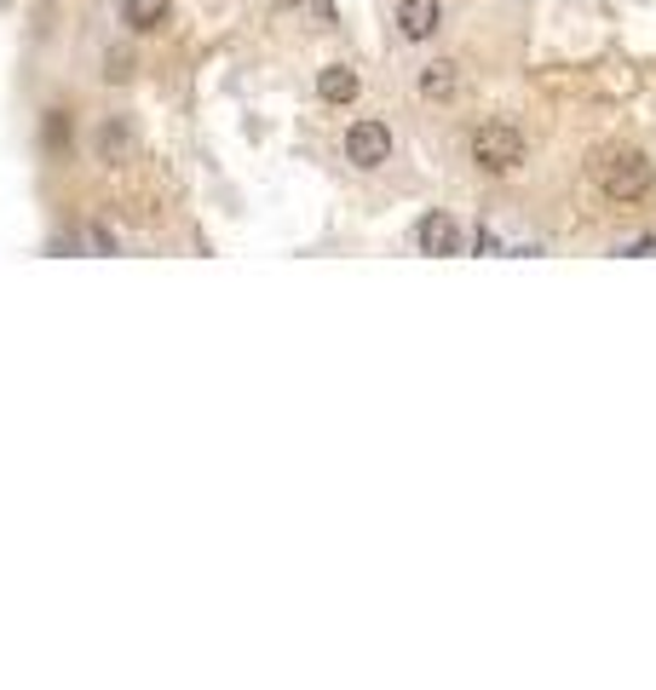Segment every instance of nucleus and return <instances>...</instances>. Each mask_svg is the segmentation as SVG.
<instances>
[{
	"mask_svg": "<svg viewBox=\"0 0 656 690\" xmlns=\"http://www.w3.org/2000/svg\"><path fill=\"white\" fill-rule=\"evenodd\" d=\"M414 248L421 254H432V259H443V254H461V225H456V214H443V207H432V214L414 225Z\"/></svg>",
	"mask_w": 656,
	"mask_h": 690,
	"instance_id": "20e7f679",
	"label": "nucleus"
},
{
	"mask_svg": "<svg viewBox=\"0 0 656 690\" xmlns=\"http://www.w3.org/2000/svg\"><path fill=\"white\" fill-rule=\"evenodd\" d=\"M358 92H363V76H358L352 63H329L323 76H317V98H323V103H334V110L358 103Z\"/></svg>",
	"mask_w": 656,
	"mask_h": 690,
	"instance_id": "423d86ee",
	"label": "nucleus"
},
{
	"mask_svg": "<svg viewBox=\"0 0 656 690\" xmlns=\"http://www.w3.org/2000/svg\"><path fill=\"white\" fill-rule=\"evenodd\" d=\"M461 92V63L456 58H432L427 69H421V98L427 103H449Z\"/></svg>",
	"mask_w": 656,
	"mask_h": 690,
	"instance_id": "0eeeda50",
	"label": "nucleus"
},
{
	"mask_svg": "<svg viewBox=\"0 0 656 690\" xmlns=\"http://www.w3.org/2000/svg\"><path fill=\"white\" fill-rule=\"evenodd\" d=\"M127 76H133V58H127V52L104 58V81H127Z\"/></svg>",
	"mask_w": 656,
	"mask_h": 690,
	"instance_id": "9d476101",
	"label": "nucleus"
},
{
	"mask_svg": "<svg viewBox=\"0 0 656 690\" xmlns=\"http://www.w3.org/2000/svg\"><path fill=\"white\" fill-rule=\"evenodd\" d=\"M345 161H352L358 172H380L392 161V127L380 121V116H363L345 127Z\"/></svg>",
	"mask_w": 656,
	"mask_h": 690,
	"instance_id": "7ed1b4c3",
	"label": "nucleus"
},
{
	"mask_svg": "<svg viewBox=\"0 0 656 690\" xmlns=\"http://www.w3.org/2000/svg\"><path fill=\"white\" fill-rule=\"evenodd\" d=\"M63 132H69V121H63V110H52V116H47V145H52V150L63 145Z\"/></svg>",
	"mask_w": 656,
	"mask_h": 690,
	"instance_id": "f8f14e48",
	"label": "nucleus"
},
{
	"mask_svg": "<svg viewBox=\"0 0 656 690\" xmlns=\"http://www.w3.org/2000/svg\"><path fill=\"white\" fill-rule=\"evenodd\" d=\"M478 254H501V241H496V230H490V225L478 230Z\"/></svg>",
	"mask_w": 656,
	"mask_h": 690,
	"instance_id": "ddd939ff",
	"label": "nucleus"
},
{
	"mask_svg": "<svg viewBox=\"0 0 656 690\" xmlns=\"http://www.w3.org/2000/svg\"><path fill=\"white\" fill-rule=\"evenodd\" d=\"M656 254V236H634V241H621V259H650Z\"/></svg>",
	"mask_w": 656,
	"mask_h": 690,
	"instance_id": "9b49d317",
	"label": "nucleus"
},
{
	"mask_svg": "<svg viewBox=\"0 0 656 690\" xmlns=\"http://www.w3.org/2000/svg\"><path fill=\"white\" fill-rule=\"evenodd\" d=\"M467 150H472V167H478V172L507 179V172H518V167L530 161V138L518 132L512 121H478L472 138H467Z\"/></svg>",
	"mask_w": 656,
	"mask_h": 690,
	"instance_id": "f257e3e1",
	"label": "nucleus"
},
{
	"mask_svg": "<svg viewBox=\"0 0 656 690\" xmlns=\"http://www.w3.org/2000/svg\"><path fill=\"white\" fill-rule=\"evenodd\" d=\"M121 18H127L133 34H156L173 18V0H121Z\"/></svg>",
	"mask_w": 656,
	"mask_h": 690,
	"instance_id": "6e6552de",
	"label": "nucleus"
},
{
	"mask_svg": "<svg viewBox=\"0 0 656 690\" xmlns=\"http://www.w3.org/2000/svg\"><path fill=\"white\" fill-rule=\"evenodd\" d=\"M650 185H656V172H650V156L645 150H616L605 161V172H599V190L610 201H645Z\"/></svg>",
	"mask_w": 656,
	"mask_h": 690,
	"instance_id": "f03ea898",
	"label": "nucleus"
},
{
	"mask_svg": "<svg viewBox=\"0 0 656 690\" xmlns=\"http://www.w3.org/2000/svg\"><path fill=\"white\" fill-rule=\"evenodd\" d=\"M127 156H133V127H127L121 116H110V121L98 127V161H104V167H121Z\"/></svg>",
	"mask_w": 656,
	"mask_h": 690,
	"instance_id": "1a4fd4ad",
	"label": "nucleus"
},
{
	"mask_svg": "<svg viewBox=\"0 0 656 690\" xmlns=\"http://www.w3.org/2000/svg\"><path fill=\"white\" fill-rule=\"evenodd\" d=\"M443 23V0H398V34L403 41H432Z\"/></svg>",
	"mask_w": 656,
	"mask_h": 690,
	"instance_id": "39448f33",
	"label": "nucleus"
}]
</instances>
